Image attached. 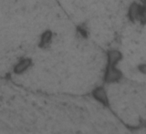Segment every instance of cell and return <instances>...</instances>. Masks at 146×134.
Here are the masks:
<instances>
[{
	"label": "cell",
	"instance_id": "obj_2",
	"mask_svg": "<svg viewBox=\"0 0 146 134\" xmlns=\"http://www.w3.org/2000/svg\"><path fill=\"white\" fill-rule=\"evenodd\" d=\"M32 65V60L31 58H22L21 60L18 61L15 67H14V73L16 74H22L25 71H27Z\"/></svg>",
	"mask_w": 146,
	"mask_h": 134
},
{
	"label": "cell",
	"instance_id": "obj_1",
	"mask_svg": "<svg viewBox=\"0 0 146 134\" xmlns=\"http://www.w3.org/2000/svg\"><path fill=\"white\" fill-rule=\"evenodd\" d=\"M121 72L115 68V66H108L105 73L104 80L108 83L118 81L121 78Z\"/></svg>",
	"mask_w": 146,
	"mask_h": 134
},
{
	"label": "cell",
	"instance_id": "obj_4",
	"mask_svg": "<svg viewBox=\"0 0 146 134\" xmlns=\"http://www.w3.org/2000/svg\"><path fill=\"white\" fill-rule=\"evenodd\" d=\"M108 57V66H115L121 60L122 55L118 50H110L107 54Z\"/></svg>",
	"mask_w": 146,
	"mask_h": 134
},
{
	"label": "cell",
	"instance_id": "obj_5",
	"mask_svg": "<svg viewBox=\"0 0 146 134\" xmlns=\"http://www.w3.org/2000/svg\"><path fill=\"white\" fill-rule=\"evenodd\" d=\"M52 41V33L51 31L47 30L41 35L40 40H39V47L42 48H48V46L51 44Z\"/></svg>",
	"mask_w": 146,
	"mask_h": 134
},
{
	"label": "cell",
	"instance_id": "obj_3",
	"mask_svg": "<svg viewBox=\"0 0 146 134\" xmlns=\"http://www.w3.org/2000/svg\"><path fill=\"white\" fill-rule=\"evenodd\" d=\"M92 96L94 97L95 100H97L103 105H105V106L109 105V100H108L107 93L102 87L96 88V89L92 91Z\"/></svg>",
	"mask_w": 146,
	"mask_h": 134
},
{
	"label": "cell",
	"instance_id": "obj_7",
	"mask_svg": "<svg viewBox=\"0 0 146 134\" xmlns=\"http://www.w3.org/2000/svg\"><path fill=\"white\" fill-rule=\"evenodd\" d=\"M139 70H140L141 73L146 74V65H141V66L139 67Z\"/></svg>",
	"mask_w": 146,
	"mask_h": 134
},
{
	"label": "cell",
	"instance_id": "obj_6",
	"mask_svg": "<svg viewBox=\"0 0 146 134\" xmlns=\"http://www.w3.org/2000/svg\"><path fill=\"white\" fill-rule=\"evenodd\" d=\"M140 9H141V7L139 6V5L135 4V3L132 4L131 6V7L129 9V16H130V18L131 20L138 19Z\"/></svg>",
	"mask_w": 146,
	"mask_h": 134
}]
</instances>
